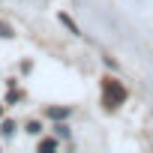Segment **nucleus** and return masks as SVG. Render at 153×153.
Segmentation results:
<instances>
[{"label":"nucleus","instance_id":"1","mask_svg":"<svg viewBox=\"0 0 153 153\" xmlns=\"http://www.w3.org/2000/svg\"><path fill=\"white\" fill-rule=\"evenodd\" d=\"M123 99H126L123 84H120V81H114V78H108V81H105V108H117Z\"/></svg>","mask_w":153,"mask_h":153},{"label":"nucleus","instance_id":"2","mask_svg":"<svg viewBox=\"0 0 153 153\" xmlns=\"http://www.w3.org/2000/svg\"><path fill=\"white\" fill-rule=\"evenodd\" d=\"M60 24H66V27H69V30H72L75 36H78V33H81V30H78V24H75V21H72L69 15H63V12H60Z\"/></svg>","mask_w":153,"mask_h":153},{"label":"nucleus","instance_id":"3","mask_svg":"<svg viewBox=\"0 0 153 153\" xmlns=\"http://www.w3.org/2000/svg\"><path fill=\"white\" fill-rule=\"evenodd\" d=\"M48 114L54 120H60V117H69V108H48Z\"/></svg>","mask_w":153,"mask_h":153},{"label":"nucleus","instance_id":"4","mask_svg":"<svg viewBox=\"0 0 153 153\" xmlns=\"http://www.w3.org/2000/svg\"><path fill=\"white\" fill-rule=\"evenodd\" d=\"M12 132H15V123L6 120V123H3V135H12Z\"/></svg>","mask_w":153,"mask_h":153},{"label":"nucleus","instance_id":"5","mask_svg":"<svg viewBox=\"0 0 153 153\" xmlns=\"http://www.w3.org/2000/svg\"><path fill=\"white\" fill-rule=\"evenodd\" d=\"M42 147H45V150H54V147H57V141H54V138H45V141H42Z\"/></svg>","mask_w":153,"mask_h":153},{"label":"nucleus","instance_id":"6","mask_svg":"<svg viewBox=\"0 0 153 153\" xmlns=\"http://www.w3.org/2000/svg\"><path fill=\"white\" fill-rule=\"evenodd\" d=\"M27 132H33V135H39V132H42V126H39V123H30V126H27Z\"/></svg>","mask_w":153,"mask_h":153},{"label":"nucleus","instance_id":"7","mask_svg":"<svg viewBox=\"0 0 153 153\" xmlns=\"http://www.w3.org/2000/svg\"><path fill=\"white\" fill-rule=\"evenodd\" d=\"M0 36H6V39H9V36H12V30H9L6 24H0Z\"/></svg>","mask_w":153,"mask_h":153},{"label":"nucleus","instance_id":"8","mask_svg":"<svg viewBox=\"0 0 153 153\" xmlns=\"http://www.w3.org/2000/svg\"><path fill=\"white\" fill-rule=\"evenodd\" d=\"M0 114H3V105H0Z\"/></svg>","mask_w":153,"mask_h":153}]
</instances>
